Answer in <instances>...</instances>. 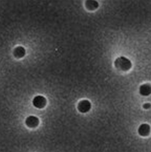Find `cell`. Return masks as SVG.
Returning a JSON list of instances; mask_svg holds the SVG:
<instances>
[{
    "label": "cell",
    "instance_id": "1",
    "mask_svg": "<svg viewBox=\"0 0 151 152\" xmlns=\"http://www.w3.org/2000/svg\"><path fill=\"white\" fill-rule=\"evenodd\" d=\"M114 64L117 69L123 71H127L132 67V63L130 60L124 56H120L116 59Z\"/></svg>",
    "mask_w": 151,
    "mask_h": 152
},
{
    "label": "cell",
    "instance_id": "2",
    "mask_svg": "<svg viewBox=\"0 0 151 152\" xmlns=\"http://www.w3.org/2000/svg\"><path fill=\"white\" fill-rule=\"evenodd\" d=\"M33 104L35 107L41 109L45 107L47 104V100L45 97L41 95H38L35 97L33 100Z\"/></svg>",
    "mask_w": 151,
    "mask_h": 152
},
{
    "label": "cell",
    "instance_id": "3",
    "mask_svg": "<svg viewBox=\"0 0 151 152\" xmlns=\"http://www.w3.org/2000/svg\"><path fill=\"white\" fill-rule=\"evenodd\" d=\"M91 108V104L89 100H83L79 102L77 106V109L81 113H87L90 110Z\"/></svg>",
    "mask_w": 151,
    "mask_h": 152
},
{
    "label": "cell",
    "instance_id": "4",
    "mask_svg": "<svg viewBox=\"0 0 151 152\" xmlns=\"http://www.w3.org/2000/svg\"><path fill=\"white\" fill-rule=\"evenodd\" d=\"M26 125L30 128H34L39 124V118L35 116H30L26 119Z\"/></svg>",
    "mask_w": 151,
    "mask_h": 152
},
{
    "label": "cell",
    "instance_id": "5",
    "mask_svg": "<svg viewBox=\"0 0 151 152\" xmlns=\"http://www.w3.org/2000/svg\"><path fill=\"white\" fill-rule=\"evenodd\" d=\"M139 93L143 96H148L151 94V85L150 84H144L139 88Z\"/></svg>",
    "mask_w": 151,
    "mask_h": 152
},
{
    "label": "cell",
    "instance_id": "6",
    "mask_svg": "<svg viewBox=\"0 0 151 152\" xmlns=\"http://www.w3.org/2000/svg\"><path fill=\"white\" fill-rule=\"evenodd\" d=\"M151 132L150 126L147 124H143L141 125L138 129V133L142 136H148Z\"/></svg>",
    "mask_w": 151,
    "mask_h": 152
},
{
    "label": "cell",
    "instance_id": "7",
    "mask_svg": "<svg viewBox=\"0 0 151 152\" xmlns=\"http://www.w3.org/2000/svg\"><path fill=\"white\" fill-rule=\"evenodd\" d=\"M13 55L16 58H22L26 55V50L22 46H18L14 48Z\"/></svg>",
    "mask_w": 151,
    "mask_h": 152
},
{
    "label": "cell",
    "instance_id": "8",
    "mask_svg": "<svg viewBox=\"0 0 151 152\" xmlns=\"http://www.w3.org/2000/svg\"><path fill=\"white\" fill-rule=\"evenodd\" d=\"M85 6L89 10H94L98 7L99 4L96 1H86Z\"/></svg>",
    "mask_w": 151,
    "mask_h": 152
},
{
    "label": "cell",
    "instance_id": "9",
    "mask_svg": "<svg viewBox=\"0 0 151 152\" xmlns=\"http://www.w3.org/2000/svg\"><path fill=\"white\" fill-rule=\"evenodd\" d=\"M143 108L145 110H148L149 108H150L151 107V104L150 103H145L143 105Z\"/></svg>",
    "mask_w": 151,
    "mask_h": 152
}]
</instances>
